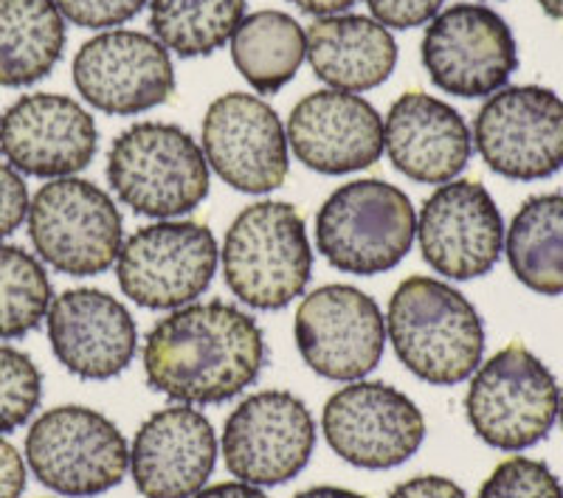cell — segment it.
Wrapping results in <instances>:
<instances>
[{"label":"cell","mask_w":563,"mask_h":498,"mask_svg":"<svg viewBox=\"0 0 563 498\" xmlns=\"http://www.w3.org/2000/svg\"><path fill=\"white\" fill-rule=\"evenodd\" d=\"M220 248L209 225L158 220L133 231L115 256L119 288L147 310L195 305L218 274Z\"/></svg>","instance_id":"9"},{"label":"cell","mask_w":563,"mask_h":498,"mask_svg":"<svg viewBox=\"0 0 563 498\" xmlns=\"http://www.w3.org/2000/svg\"><path fill=\"white\" fill-rule=\"evenodd\" d=\"M308 57V34L299 20L279 9H263L238 26L231 37V59L245 82L263 93H279Z\"/></svg>","instance_id":"25"},{"label":"cell","mask_w":563,"mask_h":498,"mask_svg":"<svg viewBox=\"0 0 563 498\" xmlns=\"http://www.w3.org/2000/svg\"><path fill=\"white\" fill-rule=\"evenodd\" d=\"M558 420H561V429H563V391L561 397H558Z\"/></svg>","instance_id":"40"},{"label":"cell","mask_w":563,"mask_h":498,"mask_svg":"<svg viewBox=\"0 0 563 498\" xmlns=\"http://www.w3.org/2000/svg\"><path fill=\"white\" fill-rule=\"evenodd\" d=\"M476 498H563V487L544 462L510 456L496 465Z\"/></svg>","instance_id":"30"},{"label":"cell","mask_w":563,"mask_h":498,"mask_svg":"<svg viewBox=\"0 0 563 498\" xmlns=\"http://www.w3.org/2000/svg\"><path fill=\"white\" fill-rule=\"evenodd\" d=\"M268 364L254 316L229 301L169 310L144 341L150 389L186 406H218L243 395Z\"/></svg>","instance_id":"1"},{"label":"cell","mask_w":563,"mask_h":498,"mask_svg":"<svg viewBox=\"0 0 563 498\" xmlns=\"http://www.w3.org/2000/svg\"><path fill=\"white\" fill-rule=\"evenodd\" d=\"M192 498H268L263 493V487L245 485V482H223V485L203 487L200 493H195Z\"/></svg>","instance_id":"36"},{"label":"cell","mask_w":563,"mask_h":498,"mask_svg":"<svg viewBox=\"0 0 563 498\" xmlns=\"http://www.w3.org/2000/svg\"><path fill=\"white\" fill-rule=\"evenodd\" d=\"M386 339L397 361L431 386L462 384L485 355L479 310L434 276H409L397 285L386 313Z\"/></svg>","instance_id":"2"},{"label":"cell","mask_w":563,"mask_h":498,"mask_svg":"<svg viewBox=\"0 0 563 498\" xmlns=\"http://www.w3.org/2000/svg\"><path fill=\"white\" fill-rule=\"evenodd\" d=\"M474 144L507 180H544L563 166V99L541 85H510L482 104Z\"/></svg>","instance_id":"10"},{"label":"cell","mask_w":563,"mask_h":498,"mask_svg":"<svg viewBox=\"0 0 563 498\" xmlns=\"http://www.w3.org/2000/svg\"><path fill=\"white\" fill-rule=\"evenodd\" d=\"M220 447L238 482L254 487L285 485L313 456L316 422L308 406L290 391H256L229 414Z\"/></svg>","instance_id":"12"},{"label":"cell","mask_w":563,"mask_h":498,"mask_svg":"<svg viewBox=\"0 0 563 498\" xmlns=\"http://www.w3.org/2000/svg\"><path fill=\"white\" fill-rule=\"evenodd\" d=\"M294 498H366V496H361V493L346 490V487H330V485H321V487H310V490L296 493Z\"/></svg>","instance_id":"38"},{"label":"cell","mask_w":563,"mask_h":498,"mask_svg":"<svg viewBox=\"0 0 563 498\" xmlns=\"http://www.w3.org/2000/svg\"><path fill=\"white\" fill-rule=\"evenodd\" d=\"M65 52V18L54 0H0V85L29 88Z\"/></svg>","instance_id":"24"},{"label":"cell","mask_w":563,"mask_h":498,"mask_svg":"<svg viewBox=\"0 0 563 498\" xmlns=\"http://www.w3.org/2000/svg\"><path fill=\"white\" fill-rule=\"evenodd\" d=\"M29 189L26 180L9 164H0V240L20 229L29 214Z\"/></svg>","instance_id":"33"},{"label":"cell","mask_w":563,"mask_h":498,"mask_svg":"<svg viewBox=\"0 0 563 498\" xmlns=\"http://www.w3.org/2000/svg\"><path fill=\"white\" fill-rule=\"evenodd\" d=\"M93 115L63 93H26L0 115V153L32 178H70L97 158Z\"/></svg>","instance_id":"18"},{"label":"cell","mask_w":563,"mask_h":498,"mask_svg":"<svg viewBox=\"0 0 563 498\" xmlns=\"http://www.w3.org/2000/svg\"><path fill=\"white\" fill-rule=\"evenodd\" d=\"M538 7L544 9L552 20H563V0H538Z\"/></svg>","instance_id":"39"},{"label":"cell","mask_w":563,"mask_h":498,"mask_svg":"<svg viewBox=\"0 0 563 498\" xmlns=\"http://www.w3.org/2000/svg\"><path fill=\"white\" fill-rule=\"evenodd\" d=\"M43 400V372L26 352L0 344V434L26 425Z\"/></svg>","instance_id":"29"},{"label":"cell","mask_w":563,"mask_h":498,"mask_svg":"<svg viewBox=\"0 0 563 498\" xmlns=\"http://www.w3.org/2000/svg\"><path fill=\"white\" fill-rule=\"evenodd\" d=\"M26 220L40 259L68 276L104 274L124 243L119 206L93 180L77 175L40 186Z\"/></svg>","instance_id":"7"},{"label":"cell","mask_w":563,"mask_h":498,"mask_svg":"<svg viewBox=\"0 0 563 498\" xmlns=\"http://www.w3.org/2000/svg\"><path fill=\"white\" fill-rule=\"evenodd\" d=\"M225 285L254 310H282L299 299L313 276V245L301 211L260 200L240 211L220 248Z\"/></svg>","instance_id":"3"},{"label":"cell","mask_w":563,"mask_h":498,"mask_svg":"<svg viewBox=\"0 0 563 498\" xmlns=\"http://www.w3.org/2000/svg\"><path fill=\"white\" fill-rule=\"evenodd\" d=\"M52 279L37 256L0 243V341L26 339L52 307Z\"/></svg>","instance_id":"28"},{"label":"cell","mask_w":563,"mask_h":498,"mask_svg":"<svg viewBox=\"0 0 563 498\" xmlns=\"http://www.w3.org/2000/svg\"><path fill=\"white\" fill-rule=\"evenodd\" d=\"M29 471L65 498H93L124 482L130 447L115 422L85 406H59L32 422Z\"/></svg>","instance_id":"8"},{"label":"cell","mask_w":563,"mask_h":498,"mask_svg":"<svg viewBox=\"0 0 563 498\" xmlns=\"http://www.w3.org/2000/svg\"><path fill=\"white\" fill-rule=\"evenodd\" d=\"M409 195L378 178L339 186L316 214V245L335 270L378 276L397 268L415 245Z\"/></svg>","instance_id":"5"},{"label":"cell","mask_w":563,"mask_h":498,"mask_svg":"<svg viewBox=\"0 0 563 498\" xmlns=\"http://www.w3.org/2000/svg\"><path fill=\"white\" fill-rule=\"evenodd\" d=\"M65 20L79 29H110L133 20L150 0H54Z\"/></svg>","instance_id":"31"},{"label":"cell","mask_w":563,"mask_h":498,"mask_svg":"<svg viewBox=\"0 0 563 498\" xmlns=\"http://www.w3.org/2000/svg\"><path fill=\"white\" fill-rule=\"evenodd\" d=\"M445 0H366L369 12L386 29H417L440 14Z\"/></svg>","instance_id":"32"},{"label":"cell","mask_w":563,"mask_h":498,"mask_svg":"<svg viewBox=\"0 0 563 498\" xmlns=\"http://www.w3.org/2000/svg\"><path fill=\"white\" fill-rule=\"evenodd\" d=\"M555 375L527 346L510 344L471 375L465 417L485 445L519 454L547 440L558 420Z\"/></svg>","instance_id":"6"},{"label":"cell","mask_w":563,"mask_h":498,"mask_svg":"<svg viewBox=\"0 0 563 498\" xmlns=\"http://www.w3.org/2000/svg\"><path fill=\"white\" fill-rule=\"evenodd\" d=\"M26 490V462L12 442L0 440V498H20Z\"/></svg>","instance_id":"35"},{"label":"cell","mask_w":563,"mask_h":498,"mask_svg":"<svg viewBox=\"0 0 563 498\" xmlns=\"http://www.w3.org/2000/svg\"><path fill=\"white\" fill-rule=\"evenodd\" d=\"M422 68L451 97H493L519 70L507 20L482 3H456L431 20L420 45Z\"/></svg>","instance_id":"11"},{"label":"cell","mask_w":563,"mask_h":498,"mask_svg":"<svg viewBox=\"0 0 563 498\" xmlns=\"http://www.w3.org/2000/svg\"><path fill=\"white\" fill-rule=\"evenodd\" d=\"M333 454L364 471H391L420 451L426 420L415 400L389 384L352 380L330 395L321 414Z\"/></svg>","instance_id":"13"},{"label":"cell","mask_w":563,"mask_h":498,"mask_svg":"<svg viewBox=\"0 0 563 498\" xmlns=\"http://www.w3.org/2000/svg\"><path fill=\"white\" fill-rule=\"evenodd\" d=\"M301 361L327 380L352 384L384 358L386 319L378 301L352 285H324L301 299L294 319Z\"/></svg>","instance_id":"14"},{"label":"cell","mask_w":563,"mask_h":498,"mask_svg":"<svg viewBox=\"0 0 563 498\" xmlns=\"http://www.w3.org/2000/svg\"><path fill=\"white\" fill-rule=\"evenodd\" d=\"M290 3L316 18H330V14L346 12L355 0H290Z\"/></svg>","instance_id":"37"},{"label":"cell","mask_w":563,"mask_h":498,"mask_svg":"<svg viewBox=\"0 0 563 498\" xmlns=\"http://www.w3.org/2000/svg\"><path fill=\"white\" fill-rule=\"evenodd\" d=\"M245 18V0H150V29L178 57H209Z\"/></svg>","instance_id":"27"},{"label":"cell","mask_w":563,"mask_h":498,"mask_svg":"<svg viewBox=\"0 0 563 498\" xmlns=\"http://www.w3.org/2000/svg\"><path fill=\"white\" fill-rule=\"evenodd\" d=\"M415 240L429 268L445 279H479L505 254V220L479 180L456 178L422 203Z\"/></svg>","instance_id":"16"},{"label":"cell","mask_w":563,"mask_h":498,"mask_svg":"<svg viewBox=\"0 0 563 498\" xmlns=\"http://www.w3.org/2000/svg\"><path fill=\"white\" fill-rule=\"evenodd\" d=\"M54 358L82 380L119 377L135 358L139 330L128 307L97 288H70L45 313Z\"/></svg>","instance_id":"19"},{"label":"cell","mask_w":563,"mask_h":498,"mask_svg":"<svg viewBox=\"0 0 563 498\" xmlns=\"http://www.w3.org/2000/svg\"><path fill=\"white\" fill-rule=\"evenodd\" d=\"M308 59L333 90L361 93L384 85L397 65L389 29L364 14H330L308 29Z\"/></svg>","instance_id":"23"},{"label":"cell","mask_w":563,"mask_h":498,"mask_svg":"<svg viewBox=\"0 0 563 498\" xmlns=\"http://www.w3.org/2000/svg\"><path fill=\"white\" fill-rule=\"evenodd\" d=\"M505 254L512 276L532 294H563V195L525 200L505 229Z\"/></svg>","instance_id":"26"},{"label":"cell","mask_w":563,"mask_h":498,"mask_svg":"<svg viewBox=\"0 0 563 498\" xmlns=\"http://www.w3.org/2000/svg\"><path fill=\"white\" fill-rule=\"evenodd\" d=\"M384 150L391 166L417 184L442 186L460 178L474 153V135L460 110L442 99L409 90L389 108Z\"/></svg>","instance_id":"22"},{"label":"cell","mask_w":563,"mask_h":498,"mask_svg":"<svg viewBox=\"0 0 563 498\" xmlns=\"http://www.w3.org/2000/svg\"><path fill=\"white\" fill-rule=\"evenodd\" d=\"M218 465V434L203 411L169 406L141 422L130 473L144 498H192Z\"/></svg>","instance_id":"20"},{"label":"cell","mask_w":563,"mask_h":498,"mask_svg":"<svg viewBox=\"0 0 563 498\" xmlns=\"http://www.w3.org/2000/svg\"><path fill=\"white\" fill-rule=\"evenodd\" d=\"M288 144L313 173H358L384 153V119L358 93L316 90L290 110Z\"/></svg>","instance_id":"21"},{"label":"cell","mask_w":563,"mask_h":498,"mask_svg":"<svg viewBox=\"0 0 563 498\" xmlns=\"http://www.w3.org/2000/svg\"><path fill=\"white\" fill-rule=\"evenodd\" d=\"M74 85L108 115H139L175 93L169 52L155 37L130 29L102 32L74 57Z\"/></svg>","instance_id":"17"},{"label":"cell","mask_w":563,"mask_h":498,"mask_svg":"<svg viewBox=\"0 0 563 498\" xmlns=\"http://www.w3.org/2000/svg\"><path fill=\"white\" fill-rule=\"evenodd\" d=\"M209 164L178 124L141 122L119 133L108 153V184L130 211L175 220L209 195Z\"/></svg>","instance_id":"4"},{"label":"cell","mask_w":563,"mask_h":498,"mask_svg":"<svg viewBox=\"0 0 563 498\" xmlns=\"http://www.w3.org/2000/svg\"><path fill=\"white\" fill-rule=\"evenodd\" d=\"M389 498H467V493L456 482L429 473V476H417V479L397 485Z\"/></svg>","instance_id":"34"},{"label":"cell","mask_w":563,"mask_h":498,"mask_svg":"<svg viewBox=\"0 0 563 498\" xmlns=\"http://www.w3.org/2000/svg\"><path fill=\"white\" fill-rule=\"evenodd\" d=\"M203 155L223 184L245 195L274 192L290 173L279 113L254 93H223L203 115Z\"/></svg>","instance_id":"15"}]
</instances>
